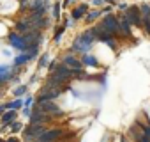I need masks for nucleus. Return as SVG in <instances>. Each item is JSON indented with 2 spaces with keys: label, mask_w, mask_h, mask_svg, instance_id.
<instances>
[{
  "label": "nucleus",
  "mask_w": 150,
  "mask_h": 142,
  "mask_svg": "<svg viewBox=\"0 0 150 142\" xmlns=\"http://www.w3.org/2000/svg\"><path fill=\"white\" fill-rule=\"evenodd\" d=\"M16 7H18V4L14 2V0H7V4H4L0 11H2V14H7V13H13Z\"/></svg>",
  "instance_id": "obj_2"
},
{
  "label": "nucleus",
  "mask_w": 150,
  "mask_h": 142,
  "mask_svg": "<svg viewBox=\"0 0 150 142\" xmlns=\"http://www.w3.org/2000/svg\"><path fill=\"white\" fill-rule=\"evenodd\" d=\"M0 2H6V0H0Z\"/></svg>",
  "instance_id": "obj_4"
},
{
  "label": "nucleus",
  "mask_w": 150,
  "mask_h": 142,
  "mask_svg": "<svg viewBox=\"0 0 150 142\" xmlns=\"http://www.w3.org/2000/svg\"><path fill=\"white\" fill-rule=\"evenodd\" d=\"M6 32H7V29H6V27H4V25H0V36H4V34H6Z\"/></svg>",
  "instance_id": "obj_3"
},
{
  "label": "nucleus",
  "mask_w": 150,
  "mask_h": 142,
  "mask_svg": "<svg viewBox=\"0 0 150 142\" xmlns=\"http://www.w3.org/2000/svg\"><path fill=\"white\" fill-rule=\"evenodd\" d=\"M124 18L134 25V27H141V11H139V6H129L124 13Z\"/></svg>",
  "instance_id": "obj_1"
}]
</instances>
